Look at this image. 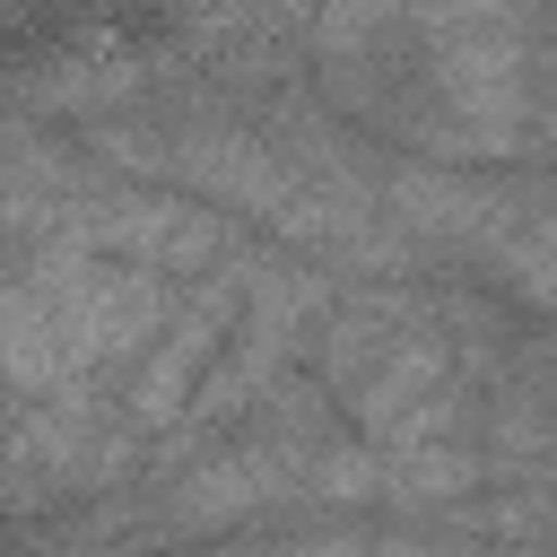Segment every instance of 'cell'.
Returning <instances> with one entry per match:
<instances>
[{
  "mask_svg": "<svg viewBox=\"0 0 557 557\" xmlns=\"http://www.w3.org/2000/svg\"><path fill=\"white\" fill-rule=\"evenodd\" d=\"M305 470H313V444L244 435V444H226V453H209L200 470H183V479H174L165 522H174V531H226V522L278 513L287 496H305Z\"/></svg>",
  "mask_w": 557,
  "mask_h": 557,
  "instance_id": "1",
  "label": "cell"
},
{
  "mask_svg": "<svg viewBox=\"0 0 557 557\" xmlns=\"http://www.w3.org/2000/svg\"><path fill=\"white\" fill-rule=\"evenodd\" d=\"M235 305H244V278H200L191 296H174V305H165L157 339L139 348L131 400H122L139 426H157V418L191 409V392L209 383V366H218V348H226V331H235Z\"/></svg>",
  "mask_w": 557,
  "mask_h": 557,
  "instance_id": "2",
  "label": "cell"
},
{
  "mask_svg": "<svg viewBox=\"0 0 557 557\" xmlns=\"http://www.w3.org/2000/svg\"><path fill=\"white\" fill-rule=\"evenodd\" d=\"M487 461H557V348L505 357L487 392Z\"/></svg>",
  "mask_w": 557,
  "mask_h": 557,
  "instance_id": "3",
  "label": "cell"
},
{
  "mask_svg": "<svg viewBox=\"0 0 557 557\" xmlns=\"http://www.w3.org/2000/svg\"><path fill=\"white\" fill-rule=\"evenodd\" d=\"M487 479V453L470 435H435V444H374V496H392L400 513H444Z\"/></svg>",
  "mask_w": 557,
  "mask_h": 557,
  "instance_id": "4",
  "label": "cell"
},
{
  "mask_svg": "<svg viewBox=\"0 0 557 557\" xmlns=\"http://www.w3.org/2000/svg\"><path fill=\"white\" fill-rule=\"evenodd\" d=\"M409 322H418V305H409V296H348V305L322 322V339H313V374H322L331 392H357Z\"/></svg>",
  "mask_w": 557,
  "mask_h": 557,
  "instance_id": "5",
  "label": "cell"
},
{
  "mask_svg": "<svg viewBox=\"0 0 557 557\" xmlns=\"http://www.w3.org/2000/svg\"><path fill=\"white\" fill-rule=\"evenodd\" d=\"M374 557H470V548H435V540H409V531H392V540H374Z\"/></svg>",
  "mask_w": 557,
  "mask_h": 557,
  "instance_id": "6",
  "label": "cell"
}]
</instances>
